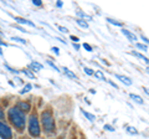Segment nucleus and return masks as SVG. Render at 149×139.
<instances>
[{"mask_svg":"<svg viewBox=\"0 0 149 139\" xmlns=\"http://www.w3.org/2000/svg\"><path fill=\"white\" fill-rule=\"evenodd\" d=\"M71 40L73 41V44H77L78 41H80V39H78L77 36H71Z\"/></svg>","mask_w":149,"mask_h":139,"instance_id":"32","label":"nucleus"},{"mask_svg":"<svg viewBox=\"0 0 149 139\" xmlns=\"http://www.w3.org/2000/svg\"><path fill=\"white\" fill-rule=\"evenodd\" d=\"M62 71H63V73H65V75H66L68 78H71V80H74V81H78V77L74 75V73H73L70 68H67V67L63 66V67H62Z\"/></svg>","mask_w":149,"mask_h":139,"instance_id":"10","label":"nucleus"},{"mask_svg":"<svg viewBox=\"0 0 149 139\" xmlns=\"http://www.w3.org/2000/svg\"><path fill=\"white\" fill-rule=\"evenodd\" d=\"M58 27V30L61 31V32H63V34H66V32H68V30L66 29V27H63V26H57Z\"/></svg>","mask_w":149,"mask_h":139,"instance_id":"30","label":"nucleus"},{"mask_svg":"<svg viewBox=\"0 0 149 139\" xmlns=\"http://www.w3.org/2000/svg\"><path fill=\"white\" fill-rule=\"evenodd\" d=\"M16 107L21 111V112H30V109H31V106L30 103H27V102H24V101H19L17 102V104H16Z\"/></svg>","mask_w":149,"mask_h":139,"instance_id":"5","label":"nucleus"},{"mask_svg":"<svg viewBox=\"0 0 149 139\" xmlns=\"http://www.w3.org/2000/svg\"><path fill=\"white\" fill-rule=\"evenodd\" d=\"M41 124L45 129L46 133H54L56 131V123H55V118L52 115L51 111H44L41 113Z\"/></svg>","mask_w":149,"mask_h":139,"instance_id":"2","label":"nucleus"},{"mask_svg":"<svg viewBox=\"0 0 149 139\" xmlns=\"http://www.w3.org/2000/svg\"><path fill=\"white\" fill-rule=\"evenodd\" d=\"M31 90H32V85H31V83H26L24 88L20 91V95H25V93H27V92H30Z\"/></svg>","mask_w":149,"mask_h":139,"instance_id":"16","label":"nucleus"},{"mask_svg":"<svg viewBox=\"0 0 149 139\" xmlns=\"http://www.w3.org/2000/svg\"><path fill=\"white\" fill-rule=\"evenodd\" d=\"M27 128H29V133L31 137L34 138L40 137L41 127H40V120L36 114H31L29 117V119H27Z\"/></svg>","mask_w":149,"mask_h":139,"instance_id":"3","label":"nucleus"},{"mask_svg":"<svg viewBox=\"0 0 149 139\" xmlns=\"http://www.w3.org/2000/svg\"><path fill=\"white\" fill-rule=\"evenodd\" d=\"M103 129H106V131H108V132H114L116 131V128L113 126H111V124H104Z\"/></svg>","mask_w":149,"mask_h":139,"instance_id":"26","label":"nucleus"},{"mask_svg":"<svg viewBox=\"0 0 149 139\" xmlns=\"http://www.w3.org/2000/svg\"><path fill=\"white\" fill-rule=\"evenodd\" d=\"M76 14H77V16H78V17H81V19H82V20H85V21H86V20H90V21L92 20V17H91L90 15H87V14L82 13V11H77Z\"/></svg>","mask_w":149,"mask_h":139,"instance_id":"13","label":"nucleus"},{"mask_svg":"<svg viewBox=\"0 0 149 139\" xmlns=\"http://www.w3.org/2000/svg\"><path fill=\"white\" fill-rule=\"evenodd\" d=\"M127 132L129 133V134H138V131L134 127H130V126H128L127 127Z\"/></svg>","mask_w":149,"mask_h":139,"instance_id":"24","label":"nucleus"},{"mask_svg":"<svg viewBox=\"0 0 149 139\" xmlns=\"http://www.w3.org/2000/svg\"><path fill=\"white\" fill-rule=\"evenodd\" d=\"M81 113L85 115V117L90 120V122H95V120H96L95 114H91V113H88V112H86V111H83V109H81Z\"/></svg>","mask_w":149,"mask_h":139,"instance_id":"12","label":"nucleus"},{"mask_svg":"<svg viewBox=\"0 0 149 139\" xmlns=\"http://www.w3.org/2000/svg\"><path fill=\"white\" fill-rule=\"evenodd\" d=\"M73 49L76 51H78V50H80V45H78V44H73Z\"/></svg>","mask_w":149,"mask_h":139,"instance_id":"37","label":"nucleus"},{"mask_svg":"<svg viewBox=\"0 0 149 139\" xmlns=\"http://www.w3.org/2000/svg\"><path fill=\"white\" fill-rule=\"evenodd\" d=\"M14 27H15V29H17V30H20L21 32H29V31H26L25 29H22V27H20V26H17V25H14Z\"/></svg>","mask_w":149,"mask_h":139,"instance_id":"33","label":"nucleus"},{"mask_svg":"<svg viewBox=\"0 0 149 139\" xmlns=\"http://www.w3.org/2000/svg\"><path fill=\"white\" fill-rule=\"evenodd\" d=\"M116 77H117L122 83H124L125 86H132V85H133L132 80H130L129 77H127V76H123V75H116Z\"/></svg>","mask_w":149,"mask_h":139,"instance_id":"9","label":"nucleus"},{"mask_svg":"<svg viewBox=\"0 0 149 139\" xmlns=\"http://www.w3.org/2000/svg\"><path fill=\"white\" fill-rule=\"evenodd\" d=\"M83 71H85L88 76H93V73H95V71H93L92 68H90V67H83Z\"/></svg>","mask_w":149,"mask_h":139,"instance_id":"25","label":"nucleus"},{"mask_svg":"<svg viewBox=\"0 0 149 139\" xmlns=\"http://www.w3.org/2000/svg\"><path fill=\"white\" fill-rule=\"evenodd\" d=\"M129 97H130V99H133L136 103H138V104H143L144 103V101H143V98L141 96H138V95H134V93H130L129 95Z\"/></svg>","mask_w":149,"mask_h":139,"instance_id":"11","label":"nucleus"},{"mask_svg":"<svg viewBox=\"0 0 149 139\" xmlns=\"http://www.w3.org/2000/svg\"><path fill=\"white\" fill-rule=\"evenodd\" d=\"M136 47L139 49V50H142V51H144V52H147V51H148V46H147V45H144V44L136 42Z\"/></svg>","mask_w":149,"mask_h":139,"instance_id":"20","label":"nucleus"},{"mask_svg":"<svg viewBox=\"0 0 149 139\" xmlns=\"http://www.w3.org/2000/svg\"><path fill=\"white\" fill-rule=\"evenodd\" d=\"M107 82H108V83H109V85H111L112 87H114V88H116V90H118V86H117V85H116V83H114V82H112V81H108V80H107Z\"/></svg>","mask_w":149,"mask_h":139,"instance_id":"34","label":"nucleus"},{"mask_svg":"<svg viewBox=\"0 0 149 139\" xmlns=\"http://www.w3.org/2000/svg\"><path fill=\"white\" fill-rule=\"evenodd\" d=\"M130 54H132V55H134V56H136V57H138V58H141V60H143V61H144V62H146V63H148V58H147L146 56H144V55H142V54H139V52H137V51H132V52H130Z\"/></svg>","mask_w":149,"mask_h":139,"instance_id":"15","label":"nucleus"},{"mask_svg":"<svg viewBox=\"0 0 149 139\" xmlns=\"http://www.w3.org/2000/svg\"><path fill=\"white\" fill-rule=\"evenodd\" d=\"M122 34L127 38L130 42H133V44H136V41H137V36L133 34L132 31H129V30H127V29H122Z\"/></svg>","mask_w":149,"mask_h":139,"instance_id":"7","label":"nucleus"},{"mask_svg":"<svg viewBox=\"0 0 149 139\" xmlns=\"http://www.w3.org/2000/svg\"><path fill=\"white\" fill-rule=\"evenodd\" d=\"M107 21L109 22V24H112V25H114V26H122V22H119V21H117V20H114V19H111V17H107Z\"/></svg>","mask_w":149,"mask_h":139,"instance_id":"19","label":"nucleus"},{"mask_svg":"<svg viewBox=\"0 0 149 139\" xmlns=\"http://www.w3.org/2000/svg\"><path fill=\"white\" fill-rule=\"evenodd\" d=\"M4 119H5V113H4L3 107H0V120H4Z\"/></svg>","mask_w":149,"mask_h":139,"instance_id":"28","label":"nucleus"},{"mask_svg":"<svg viewBox=\"0 0 149 139\" xmlns=\"http://www.w3.org/2000/svg\"><path fill=\"white\" fill-rule=\"evenodd\" d=\"M83 49H85V50H87L88 52H92V51H93L92 46H91V45H88V44H83Z\"/></svg>","mask_w":149,"mask_h":139,"instance_id":"27","label":"nucleus"},{"mask_svg":"<svg viewBox=\"0 0 149 139\" xmlns=\"http://www.w3.org/2000/svg\"><path fill=\"white\" fill-rule=\"evenodd\" d=\"M0 138L1 139H11L13 138V131L11 128L0 120Z\"/></svg>","mask_w":149,"mask_h":139,"instance_id":"4","label":"nucleus"},{"mask_svg":"<svg viewBox=\"0 0 149 139\" xmlns=\"http://www.w3.org/2000/svg\"><path fill=\"white\" fill-rule=\"evenodd\" d=\"M0 56H3V49L0 47Z\"/></svg>","mask_w":149,"mask_h":139,"instance_id":"40","label":"nucleus"},{"mask_svg":"<svg viewBox=\"0 0 149 139\" xmlns=\"http://www.w3.org/2000/svg\"><path fill=\"white\" fill-rule=\"evenodd\" d=\"M8 118H9V122L13 124V127H15L19 132H22L25 129L27 118L25 113L21 112L16 106L15 107H11L8 111Z\"/></svg>","mask_w":149,"mask_h":139,"instance_id":"1","label":"nucleus"},{"mask_svg":"<svg viewBox=\"0 0 149 139\" xmlns=\"http://www.w3.org/2000/svg\"><path fill=\"white\" fill-rule=\"evenodd\" d=\"M16 81H17V83H22V80L21 78H19V77H16Z\"/></svg>","mask_w":149,"mask_h":139,"instance_id":"39","label":"nucleus"},{"mask_svg":"<svg viewBox=\"0 0 149 139\" xmlns=\"http://www.w3.org/2000/svg\"><path fill=\"white\" fill-rule=\"evenodd\" d=\"M21 72L24 73V75H25L26 77H29V78H35V75H34V73H32V72L30 71V70H27V68H24V70H22Z\"/></svg>","mask_w":149,"mask_h":139,"instance_id":"18","label":"nucleus"},{"mask_svg":"<svg viewBox=\"0 0 149 139\" xmlns=\"http://www.w3.org/2000/svg\"><path fill=\"white\" fill-rule=\"evenodd\" d=\"M14 20H15L17 24H21V25H29V26H31V27H36V25L34 24V22H31L30 20H27V19H24V17L14 16Z\"/></svg>","mask_w":149,"mask_h":139,"instance_id":"6","label":"nucleus"},{"mask_svg":"<svg viewBox=\"0 0 149 139\" xmlns=\"http://www.w3.org/2000/svg\"><path fill=\"white\" fill-rule=\"evenodd\" d=\"M76 24L78 26H81L82 29H88V22L85 21V20H82V19H76Z\"/></svg>","mask_w":149,"mask_h":139,"instance_id":"14","label":"nucleus"},{"mask_svg":"<svg viewBox=\"0 0 149 139\" xmlns=\"http://www.w3.org/2000/svg\"><path fill=\"white\" fill-rule=\"evenodd\" d=\"M1 46H5V47H6L8 44H6V42H4L3 40H0V47H1Z\"/></svg>","mask_w":149,"mask_h":139,"instance_id":"38","label":"nucleus"},{"mask_svg":"<svg viewBox=\"0 0 149 139\" xmlns=\"http://www.w3.org/2000/svg\"><path fill=\"white\" fill-rule=\"evenodd\" d=\"M4 66H5V68L8 70V71L9 72H10V73H14V75H19V71H17V70H15V68H13V67H10V66H9V65H4Z\"/></svg>","mask_w":149,"mask_h":139,"instance_id":"21","label":"nucleus"},{"mask_svg":"<svg viewBox=\"0 0 149 139\" xmlns=\"http://www.w3.org/2000/svg\"><path fill=\"white\" fill-rule=\"evenodd\" d=\"M141 39L144 41V45H147V44H148V38H146L144 35H141Z\"/></svg>","mask_w":149,"mask_h":139,"instance_id":"35","label":"nucleus"},{"mask_svg":"<svg viewBox=\"0 0 149 139\" xmlns=\"http://www.w3.org/2000/svg\"><path fill=\"white\" fill-rule=\"evenodd\" d=\"M42 65L41 63H39L37 61H32V62H30L29 63V68H30V71H34V72H39V71H41L42 70Z\"/></svg>","mask_w":149,"mask_h":139,"instance_id":"8","label":"nucleus"},{"mask_svg":"<svg viewBox=\"0 0 149 139\" xmlns=\"http://www.w3.org/2000/svg\"><path fill=\"white\" fill-rule=\"evenodd\" d=\"M46 63H47V65H49V66H50L51 68H54V70H55V71H56V72H61V71H60V68H58L57 66H56V65H55V63H52V62H51V61H50V60H46Z\"/></svg>","mask_w":149,"mask_h":139,"instance_id":"22","label":"nucleus"},{"mask_svg":"<svg viewBox=\"0 0 149 139\" xmlns=\"http://www.w3.org/2000/svg\"><path fill=\"white\" fill-rule=\"evenodd\" d=\"M93 75H95L96 78H98V80H101V81H107V78L104 77V75H103V72L102 71H96Z\"/></svg>","mask_w":149,"mask_h":139,"instance_id":"17","label":"nucleus"},{"mask_svg":"<svg viewBox=\"0 0 149 139\" xmlns=\"http://www.w3.org/2000/svg\"><path fill=\"white\" fill-rule=\"evenodd\" d=\"M21 139H24V138H21Z\"/></svg>","mask_w":149,"mask_h":139,"instance_id":"41","label":"nucleus"},{"mask_svg":"<svg viewBox=\"0 0 149 139\" xmlns=\"http://www.w3.org/2000/svg\"><path fill=\"white\" fill-rule=\"evenodd\" d=\"M32 4L36 6H41L42 5V1H41V0H32Z\"/></svg>","mask_w":149,"mask_h":139,"instance_id":"29","label":"nucleus"},{"mask_svg":"<svg viewBox=\"0 0 149 139\" xmlns=\"http://www.w3.org/2000/svg\"><path fill=\"white\" fill-rule=\"evenodd\" d=\"M51 51H52L54 54H56V55H57V56L60 55V50H58V47H52V49H51Z\"/></svg>","mask_w":149,"mask_h":139,"instance_id":"31","label":"nucleus"},{"mask_svg":"<svg viewBox=\"0 0 149 139\" xmlns=\"http://www.w3.org/2000/svg\"><path fill=\"white\" fill-rule=\"evenodd\" d=\"M11 40H13V41H17V42H20V44H22V45H26V40L21 39V38H17V36H13Z\"/></svg>","mask_w":149,"mask_h":139,"instance_id":"23","label":"nucleus"},{"mask_svg":"<svg viewBox=\"0 0 149 139\" xmlns=\"http://www.w3.org/2000/svg\"><path fill=\"white\" fill-rule=\"evenodd\" d=\"M56 5H57V8H62V5H63V3L61 1V0H58V1H57V4H56Z\"/></svg>","mask_w":149,"mask_h":139,"instance_id":"36","label":"nucleus"}]
</instances>
